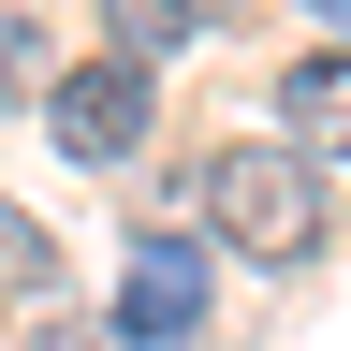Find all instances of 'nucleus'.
<instances>
[{"mask_svg": "<svg viewBox=\"0 0 351 351\" xmlns=\"http://www.w3.org/2000/svg\"><path fill=\"white\" fill-rule=\"evenodd\" d=\"M307 15H322V29H351V0H307Z\"/></svg>", "mask_w": 351, "mask_h": 351, "instance_id": "nucleus-8", "label": "nucleus"}, {"mask_svg": "<svg viewBox=\"0 0 351 351\" xmlns=\"http://www.w3.org/2000/svg\"><path fill=\"white\" fill-rule=\"evenodd\" d=\"M15 103H44V29L0 15V117H15Z\"/></svg>", "mask_w": 351, "mask_h": 351, "instance_id": "nucleus-7", "label": "nucleus"}, {"mask_svg": "<svg viewBox=\"0 0 351 351\" xmlns=\"http://www.w3.org/2000/svg\"><path fill=\"white\" fill-rule=\"evenodd\" d=\"M205 234L249 249V263H307L322 249V176H307V147H219L205 161Z\"/></svg>", "mask_w": 351, "mask_h": 351, "instance_id": "nucleus-1", "label": "nucleus"}, {"mask_svg": "<svg viewBox=\"0 0 351 351\" xmlns=\"http://www.w3.org/2000/svg\"><path fill=\"white\" fill-rule=\"evenodd\" d=\"M234 0H117V44L132 59H161V44H191V29H219Z\"/></svg>", "mask_w": 351, "mask_h": 351, "instance_id": "nucleus-5", "label": "nucleus"}, {"mask_svg": "<svg viewBox=\"0 0 351 351\" xmlns=\"http://www.w3.org/2000/svg\"><path fill=\"white\" fill-rule=\"evenodd\" d=\"M44 117H59L73 161H132L147 147V59H73L59 88H44Z\"/></svg>", "mask_w": 351, "mask_h": 351, "instance_id": "nucleus-2", "label": "nucleus"}, {"mask_svg": "<svg viewBox=\"0 0 351 351\" xmlns=\"http://www.w3.org/2000/svg\"><path fill=\"white\" fill-rule=\"evenodd\" d=\"M44 278H59V234L29 205H0V293H44Z\"/></svg>", "mask_w": 351, "mask_h": 351, "instance_id": "nucleus-6", "label": "nucleus"}, {"mask_svg": "<svg viewBox=\"0 0 351 351\" xmlns=\"http://www.w3.org/2000/svg\"><path fill=\"white\" fill-rule=\"evenodd\" d=\"M117 337H147V351H191V337H205V249H191V234H132Z\"/></svg>", "mask_w": 351, "mask_h": 351, "instance_id": "nucleus-3", "label": "nucleus"}, {"mask_svg": "<svg viewBox=\"0 0 351 351\" xmlns=\"http://www.w3.org/2000/svg\"><path fill=\"white\" fill-rule=\"evenodd\" d=\"M278 147H337L351 161V59H293L278 73Z\"/></svg>", "mask_w": 351, "mask_h": 351, "instance_id": "nucleus-4", "label": "nucleus"}]
</instances>
